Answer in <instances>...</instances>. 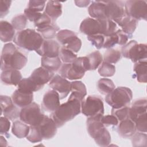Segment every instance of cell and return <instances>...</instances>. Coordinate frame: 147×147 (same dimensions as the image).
<instances>
[{
    "label": "cell",
    "mask_w": 147,
    "mask_h": 147,
    "mask_svg": "<svg viewBox=\"0 0 147 147\" xmlns=\"http://www.w3.org/2000/svg\"><path fill=\"white\" fill-rule=\"evenodd\" d=\"M115 32L117 33L119 37L118 45H122V46L125 45L127 43L128 39L130 38L129 36L127 34H126L122 29L117 30Z\"/></svg>",
    "instance_id": "obj_53"
},
{
    "label": "cell",
    "mask_w": 147,
    "mask_h": 147,
    "mask_svg": "<svg viewBox=\"0 0 147 147\" xmlns=\"http://www.w3.org/2000/svg\"><path fill=\"white\" fill-rule=\"evenodd\" d=\"M133 98L132 91L126 87H118L106 95V102L113 109L129 106Z\"/></svg>",
    "instance_id": "obj_7"
},
{
    "label": "cell",
    "mask_w": 147,
    "mask_h": 147,
    "mask_svg": "<svg viewBox=\"0 0 147 147\" xmlns=\"http://www.w3.org/2000/svg\"><path fill=\"white\" fill-rule=\"evenodd\" d=\"M124 8L126 14L137 21L147 20V2L145 1H126Z\"/></svg>",
    "instance_id": "obj_11"
},
{
    "label": "cell",
    "mask_w": 147,
    "mask_h": 147,
    "mask_svg": "<svg viewBox=\"0 0 147 147\" xmlns=\"http://www.w3.org/2000/svg\"><path fill=\"white\" fill-rule=\"evenodd\" d=\"M26 139L32 143L39 142L43 140L36 126H30V131Z\"/></svg>",
    "instance_id": "obj_45"
},
{
    "label": "cell",
    "mask_w": 147,
    "mask_h": 147,
    "mask_svg": "<svg viewBox=\"0 0 147 147\" xmlns=\"http://www.w3.org/2000/svg\"><path fill=\"white\" fill-rule=\"evenodd\" d=\"M121 55L132 62L146 60L147 46L145 44H138L136 40H131L122 47Z\"/></svg>",
    "instance_id": "obj_8"
},
{
    "label": "cell",
    "mask_w": 147,
    "mask_h": 147,
    "mask_svg": "<svg viewBox=\"0 0 147 147\" xmlns=\"http://www.w3.org/2000/svg\"><path fill=\"white\" fill-rule=\"evenodd\" d=\"M117 127V132L122 138L131 137L136 132V125L129 118L119 121Z\"/></svg>",
    "instance_id": "obj_21"
},
{
    "label": "cell",
    "mask_w": 147,
    "mask_h": 147,
    "mask_svg": "<svg viewBox=\"0 0 147 147\" xmlns=\"http://www.w3.org/2000/svg\"><path fill=\"white\" fill-rule=\"evenodd\" d=\"M103 115L88 117L86 121L87 130L98 145L107 146L111 142V136L101 122Z\"/></svg>",
    "instance_id": "obj_3"
},
{
    "label": "cell",
    "mask_w": 147,
    "mask_h": 147,
    "mask_svg": "<svg viewBox=\"0 0 147 147\" xmlns=\"http://www.w3.org/2000/svg\"><path fill=\"white\" fill-rule=\"evenodd\" d=\"M115 72V67L107 62L103 61L98 69V73L102 77L113 76Z\"/></svg>",
    "instance_id": "obj_39"
},
{
    "label": "cell",
    "mask_w": 147,
    "mask_h": 147,
    "mask_svg": "<svg viewBox=\"0 0 147 147\" xmlns=\"http://www.w3.org/2000/svg\"><path fill=\"white\" fill-rule=\"evenodd\" d=\"M119 37L116 32L108 36H105V42L103 48L109 49L111 48L116 44H118Z\"/></svg>",
    "instance_id": "obj_44"
},
{
    "label": "cell",
    "mask_w": 147,
    "mask_h": 147,
    "mask_svg": "<svg viewBox=\"0 0 147 147\" xmlns=\"http://www.w3.org/2000/svg\"><path fill=\"white\" fill-rule=\"evenodd\" d=\"M79 29L80 32L87 36L102 34V28L99 21L90 17H87L82 21Z\"/></svg>",
    "instance_id": "obj_18"
},
{
    "label": "cell",
    "mask_w": 147,
    "mask_h": 147,
    "mask_svg": "<svg viewBox=\"0 0 147 147\" xmlns=\"http://www.w3.org/2000/svg\"><path fill=\"white\" fill-rule=\"evenodd\" d=\"M46 13L55 23L56 20L62 14V5L61 3L57 1H48L45 9Z\"/></svg>",
    "instance_id": "obj_25"
},
{
    "label": "cell",
    "mask_w": 147,
    "mask_h": 147,
    "mask_svg": "<svg viewBox=\"0 0 147 147\" xmlns=\"http://www.w3.org/2000/svg\"><path fill=\"white\" fill-rule=\"evenodd\" d=\"M45 5V1L31 0L29 1L28 7L37 12H40L44 10Z\"/></svg>",
    "instance_id": "obj_47"
},
{
    "label": "cell",
    "mask_w": 147,
    "mask_h": 147,
    "mask_svg": "<svg viewBox=\"0 0 147 147\" xmlns=\"http://www.w3.org/2000/svg\"><path fill=\"white\" fill-rule=\"evenodd\" d=\"M34 23L35 26L37 27V29H41L54 22H53L51 18L44 12L42 13L40 17Z\"/></svg>",
    "instance_id": "obj_46"
},
{
    "label": "cell",
    "mask_w": 147,
    "mask_h": 147,
    "mask_svg": "<svg viewBox=\"0 0 147 147\" xmlns=\"http://www.w3.org/2000/svg\"><path fill=\"white\" fill-rule=\"evenodd\" d=\"M98 20L101 25L102 34L104 36H108L117 31V24L113 21L108 18Z\"/></svg>",
    "instance_id": "obj_36"
},
{
    "label": "cell",
    "mask_w": 147,
    "mask_h": 147,
    "mask_svg": "<svg viewBox=\"0 0 147 147\" xmlns=\"http://www.w3.org/2000/svg\"><path fill=\"white\" fill-rule=\"evenodd\" d=\"M76 37H77V36L74 32L67 29L60 30L56 34V38L57 41L61 45H62L63 47L67 45Z\"/></svg>",
    "instance_id": "obj_33"
},
{
    "label": "cell",
    "mask_w": 147,
    "mask_h": 147,
    "mask_svg": "<svg viewBox=\"0 0 147 147\" xmlns=\"http://www.w3.org/2000/svg\"><path fill=\"white\" fill-rule=\"evenodd\" d=\"M101 122L105 125V127L109 126L110 125L117 126L118 124V120L113 115H103L101 117Z\"/></svg>",
    "instance_id": "obj_49"
},
{
    "label": "cell",
    "mask_w": 147,
    "mask_h": 147,
    "mask_svg": "<svg viewBox=\"0 0 147 147\" xmlns=\"http://www.w3.org/2000/svg\"><path fill=\"white\" fill-rule=\"evenodd\" d=\"M129 106L123 107L119 109H112L111 114L114 115L118 121H122L123 119L129 118Z\"/></svg>",
    "instance_id": "obj_42"
},
{
    "label": "cell",
    "mask_w": 147,
    "mask_h": 147,
    "mask_svg": "<svg viewBox=\"0 0 147 147\" xmlns=\"http://www.w3.org/2000/svg\"><path fill=\"white\" fill-rule=\"evenodd\" d=\"M41 67L52 72L57 71L62 65V63L59 56L49 57L43 56L41 59Z\"/></svg>",
    "instance_id": "obj_27"
},
{
    "label": "cell",
    "mask_w": 147,
    "mask_h": 147,
    "mask_svg": "<svg viewBox=\"0 0 147 147\" xmlns=\"http://www.w3.org/2000/svg\"><path fill=\"white\" fill-rule=\"evenodd\" d=\"M97 89L103 94L107 95L111 92L115 87L113 82L108 78H101L97 82Z\"/></svg>",
    "instance_id": "obj_35"
},
{
    "label": "cell",
    "mask_w": 147,
    "mask_h": 147,
    "mask_svg": "<svg viewBox=\"0 0 147 147\" xmlns=\"http://www.w3.org/2000/svg\"><path fill=\"white\" fill-rule=\"evenodd\" d=\"M89 15L96 20L107 18L105 15V1H92L88 8Z\"/></svg>",
    "instance_id": "obj_23"
},
{
    "label": "cell",
    "mask_w": 147,
    "mask_h": 147,
    "mask_svg": "<svg viewBox=\"0 0 147 147\" xmlns=\"http://www.w3.org/2000/svg\"><path fill=\"white\" fill-rule=\"evenodd\" d=\"M13 103L19 107H25L32 103L33 94L24 92L17 89L11 95Z\"/></svg>",
    "instance_id": "obj_22"
},
{
    "label": "cell",
    "mask_w": 147,
    "mask_h": 147,
    "mask_svg": "<svg viewBox=\"0 0 147 147\" xmlns=\"http://www.w3.org/2000/svg\"><path fill=\"white\" fill-rule=\"evenodd\" d=\"M132 145L134 146H146L147 142V136L145 133L142 132L135 133L131 137Z\"/></svg>",
    "instance_id": "obj_41"
},
{
    "label": "cell",
    "mask_w": 147,
    "mask_h": 147,
    "mask_svg": "<svg viewBox=\"0 0 147 147\" xmlns=\"http://www.w3.org/2000/svg\"><path fill=\"white\" fill-rule=\"evenodd\" d=\"M11 1L0 0V17L3 18L9 12Z\"/></svg>",
    "instance_id": "obj_52"
},
{
    "label": "cell",
    "mask_w": 147,
    "mask_h": 147,
    "mask_svg": "<svg viewBox=\"0 0 147 147\" xmlns=\"http://www.w3.org/2000/svg\"><path fill=\"white\" fill-rule=\"evenodd\" d=\"M1 65L2 71L8 69H21L26 64L28 58L20 52L11 42L4 45L1 56Z\"/></svg>",
    "instance_id": "obj_2"
},
{
    "label": "cell",
    "mask_w": 147,
    "mask_h": 147,
    "mask_svg": "<svg viewBox=\"0 0 147 147\" xmlns=\"http://www.w3.org/2000/svg\"><path fill=\"white\" fill-rule=\"evenodd\" d=\"M27 20L28 19L24 14H18L14 17L11 20V25L15 30L21 31L25 29L26 28Z\"/></svg>",
    "instance_id": "obj_40"
},
{
    "label": "cell",
    "mask_w": 147,
    "mask_h": 147,
    "mask_svg": "<svg viewBox=\"0 0 147 147\" xmlns=\"http://www.w3.org/2000/svg\"><path fill=\"white\" fill-rule=\"evenodd\" d=\"M81 47L82 41L77 36L72 41H71L69 43H68L67 45L63 47L68 49H69L74 53H77L80 51Z\"/></svg>",
    "instance_id": "obj_48"
},
{
    "label": "cell",
    "mask_w": 147,
    "mask_h": 147,
    "mask_svg": "<svg viewBox=\"0 0 147 147\" xmlns=\"http://www.w3.org/2000/svg\"><path fill=\"white\" fill-rule=\"evenodd\" d=\"M59 44L53 40H44L41 47L36 52L41 56L54 57L59 56Z\"/></svg>",
    "instance_id": "obj_17"
},
{
    "label": "cell",
    "mask_w": 147,
    "mask_h": 147,
    "mask_svg": "<svg viewBox=\"0 0 147 147\" xmlns=\"http://www.w3.org/2000/svg\"><path fill=\"white\" fill-rule=\"evenodd\" d=\"M53 76V72L40 67L36 68L29 77L37 84L44 87V84L49 82Z\"/></svg>",
    "instance_id": "obj_19"
},
{
    "label": "cell",
    "mask_w": 147,
    "mask_h": 147,
    "mask_svg": "<svg viewBox=\"0 0 147 147\" xmlns=\"http://www.w3.org/2000/svg\"><path fill=\"white\" fill-rule=\"evenodd\" d=\"M87 39L96 48L99 49L103 48L105 42V36L103 34H96L87 36Z\"/></svg>",
    "instance_id": "obj_43"
},
{
    "label": "cell",
    "mask_w": 147,
    "mask_h": 147,
    "mask_svg": "<svg viewBox=\"0 0 147 147\" xmlns=\"http://www.w3.org/2000/svg\"><path fill=\"white\" fill-rule=\"evenodd\" d=\"M105 15L107 18L115 23L126 15L124 3L121 1H105Z\"/></svg>",
    "instance_id": "obj_12"
},
{
    "label": "cell",
    "mask_w": 147,
    "mask_h": 147,
    "mask_svg": "<svg viewBox=\"0 0 147 147\" xmlns=\"http://www.w3.org/2000/svg\"><path fill=\"white\" fill-rule=\"evenodd\" d=\"M59 56L64 63H72L78 57L74 52L63 47L60 48Z\"/></svg>",
    "instance_id": "obj_38"
},
{
    "label": "cell",
    "mask_w": 147,
    "mask_h": 147,
    "mask_svg": "<svg viewBox=\"0 0 147 147\" xmlns=\"http://www.w3.org/2000/svg\"><path fill=\"white\" fill-rule=\"evenodd\" d=\"M42 13L40 12H37L28 7H26L24 10V15L26 18L31 22H36L41 16Z\"/></svg>",
    "instance_id": "obj_50"
},
{
    "label": "cell",
    "mask_w": 147,
    "mask_h": 147,
    "mask_svg": "<svg viewBox=\"0 0 147 147\" xmlns=\"http://www.w3.org/2000/svg\"><path fill=\"white\" fill-rule=\"evenodd\" d=\"M36 126L43 140L52 138L57 132V126L55 122L51 117L45 115L41 122Z\"/></svg>",
    "instance_id": "obj_15"
},
{
    "label": "cell",
    "mask_w": 147,
    "mask_h": 147,
    "mask_svg": "<svg viewBox=\"0 0 147 147\" xmlns=\"http://www.w3.org/2000/svg\"><path fill=\"white\" fill-rule=\"evenodd\" d=\"M43 87H44L37 84L30 77L22 79L18 84V89L19 90L28 93H33V92L37 91Z\"/></svg>",
    "instance_id": "obj_30"
},
{
    "label": "cell",
    "mask_w": 147,
    "mask_h": 147,
    "mask_svg": "<svg viewBox=\"0 0 147 147\" xmlns=\"http://www.w3.org/2000/svg\"><path fill=\"white\" fill-rule=\"evenodd\" d=\"M44 40L40 33L32 29L18 31L13 39L14 43L17 46L29 51H37Z\"/></svg>",
    "instance_id": "obj_4"
},
{
    "label": "cell",
    "mask_w": 147,
    "mask_h": 147,
    "mask_svg": "<svg viewBox=\"0 0 147 147\" xmlns=\"http://www.w3.org/2000/svg\"><path fill=\"white\" fill-rule=\"evenodd\" d=\"M71 91L73 96L82 102L87 94V90L84 84L81 81L71 82Z\"/></svg>",
    "instance_id": "obj_31"
},
{
    "label": "cell",
    "mask_w": 147,
    "mask_h": 147,
    "mask_svg": "<svg viewBox=\"0 0 147 147\" xmlns=\"http://www.w3.org/2000/svg\"><path fill=\"white\" fill-rule=\"evenodd\" d=\"M81 111L86 117L103 115L104 105L102 99L96 95H88L81 102Z\"/></svg>",
    "instance_id": "obj_9"
},
{
    "label": "cell",
    "mask_w": 147,
    "mask_h": 147,
    "mask_svg": "<svg viewBox=\"0 0 147 147\" xmlns=\"http://www.w3.org/2000/svg\"><path fill=\"white\" fill-rule=\"evenodd\" d=\"M121 53L119 51L113 48L107 49L103 55L104 61L110 64H115L121 59Z\"/></svg>",
    "instance_id": "obj_37"
},
{
    "label": "cell",
    "mask_w": 147,
    "mask_h": 147,
    "mask_svg": "<svg viewBox=\"0 0 147 147\" xmlns=\"http://www.w3.org/2000/svg\"><path fill=\"white\" fill-rule=\"evenodd\" d=\"M15 29L11 24L6 21L0 22V37L3 42L11 41L15 36Z\"/></svg>",
    "instance_id": "obj_26"
},
{
    "label": "cell",
    "mask_w": 147,
    "mask_h": 147,
    "mask_svg": "<svg viewBox=\"0 0 147 147\" xmlns=\"http://www.w3.org/2000/svg\"><path fill=\"white\" fill-rule=\"evenodd\" d=\"M49 86L57 91L62 99L67 96L71 91V82L59 75H55L49 81Z\"/></svg>",
    "instance_id": "obj_14"
},
{
    "label": "cell",
    "mask_w": 147,
    "mask_h": 147,
    "mask_svg": "<svg viewBox=\"0 0 147 147\" xmlns=\"http://www.w3.org/2000/svg\"><path fill=\"white\" fill-rule=\"evenodd\" d=\"M45 115L41 112L40 106L32 102L30 105L21 109L20 119L29 126H37L42 121Z\"/></svg>",
    "instance_id": "obj_10"
},
{
    "label": "cell",
    "mask_w": 147,
    "mask_h": 147,
    "mask_svg": "<svg viewBox=\"0 0 147 147\" xmlns=\"http://www.w3.org/2000/svg\"><path fill=\"white\" fill-rule=\"evenodd\" d=\"M58 30H59V28L55 23H52L41 29H37V31L38 32L43 38L45 40H52L56 37V32Z\"/></svg>",
    "instance_id": "obj_34"
},
{
    "label": "cell",
    "mask_w": 147,
    "mask_h": 147,
    "mask_svg": "<svg viewBox=\"0 0 147 147\" xmlns=\"http://www.w3.org/2000/svg\"><path fill=\"white\" fill-rule=\"evenodd\" d=\"M10 127V122L8 118L5 117H1L0 118V133L2 134H7Z\"/></svg>",
    "instance_id": "obj_51"
},
{
    "label": "cell",
    "mask_w": 147,
    "mask_h": 147,
    "mask_svg": "<svg viewBox=\"0 0 147 147\" xmlns=\"http://www.w3.org/2000/svg\"><path fill=\"white\" fill-rule=\"evenodd\" d=\"M22 80V75L19 70L8 69L2 71L1 80L3 84L6 86H17Z\"/></svg>",
    "instance_id": "obj_20"
},
{
    "label": "cell",
    "mask_w": 147,
    "mask_h": 147,
    "mask_svg": "<svg viewBox=\"0 0 147 147\" xmlns=\"http://www.w3.org/2000/svg\"><path fill=\"white\" fill-rule=\"evenodd\" d=\"M12 133L18 138L26 137L30 131V126L22 121H15L13 123L11 127Z\"/></svg>",
    "instance_id": "obj_28"
},
{
    "label": "cell",
    "mask_w": 147,
    "mask_h": 147,
    "mask_svg": "<svg viewBox=\"0 0 147 147\" xmlns=\"http://www.w3.org/2000/svg\"><path fill=\"white\" fill-rule=\"evenodd\" d=\"M147 100L146 98L136 100L129 110V118L134 122L138 131L146 133L147 130Z\"/></svg>",
    "instance_id": "obj_6"
},
{
    "label": "cell",
    "mask_w": 147,
    "mask_h": 147,
    "mask_svg": "<svg viewBox=\"0 0 147 147\" xmlns=\"http://www.w3.org/2000/svg\"><path fill=\"white\" fill-rule=\"evenodd\" d=\"M59 94L52 90L47 91L42 98L41 108L43 110L52 113L55 111L60 105Z\"/></svg>",
    "instance_id": "obj_16"
},
{
    "label": "cell",
    "mask_w": 147,
    "mask_h": 147,
    "mask_svg": "<svg viewBox=\"0 0 147 147\" xmlns=\"http://www.w3.org/2000/svg\"><path fill=\"white\" fill-rule=\"evenodd\" d=\"M137 22L138 21L136 20L126 14L121 19L117 21L116 24L121 27L122 30L129 36V38H131L132 34L137 28Z\"/></svg>",
    "instance_id": "obj_24"
},
{
    "label": "cell",
    "mask_w": 147,
    "mask_h": 147,
    "mask_svg": "<svg viewBox=\"0 0 147 147\" xmlns=\"http://www.w3.org/2000/svg\"><path fill=\"white\" fill-rule=\"evenodd\" d=\"M81 102L71 94L66 102L60 105L55 111L51 113V117L55 122L57 127H61L80 113Z\"/></svg>",
    "instance_id": "obj_1"
},
{
    "label": "cell",
    "mask_w": 147,
    "mask_h": 147,
    "mask_svg": "<svg viewBox=\"0 0 147 147\" xmlns=\"http://www.w3.org/2000/svg\"><path fill=\"white\" fill-rule=\"evenodd\" d=\"M86 57L88 65V71L95 70L103 61L102 55L98 51H95L90 53L86 56Z\"/></svg>",
    "instance_id": "obj_32"
},
{
    "label": "cell",
    "mask_w": 147,
    "mask_h": 147,
    "mask_svg": "<svg viewBox=\"0 0 147 147\" xmlns=\"http://www.w3.org/2000/svg\"><path fill=\"white\" fill-rule=\"evenodd\" d=\"M88 71V65L86 56L77 57L72 63H64L59 69L60 75L69 80L82 79L86 71Z\"/></svg>",
    "instance_id": "obj_5"
},
{
    "label": "cell",
    "mask_w": 147,
    "mask_h": 147,
    "mask_svg": "<svg viewBox=\"0 0 147 147\" xmlns=\"http://www.w3.org/2000/svg\"><path fill=\"white\" fill-rule=\"evenodd\" d=\"M0 103L1 113L4 117L11 121H14L20 118V111L19 107L13 102L12 99L7 95H1Z\"/></svg>",
    "instance_id": "obj_13"
},
{
    "label": "cell",
    "mask_w": 147,
    "mask_h": 147,
    "mask_svg": "<svg viewBox=\"0 0 147 147\" xmlns=\"http://www.w3.org/2000/svg\"><path fill=\"white\" fill-rule=\"evenodd\" d=\"M147 61L146 60L135 63L133 70L136 73L137 80L140 83H146L147 81Z\"/></svg>",
    "instance_id": "obj_29"
},
{
    "label": "cell",
    "mask_w": 147,
    "mask_h": 147,
    "mask_svg": "<svg viewBox=\"0 0 147 147\" xmlns=\"http://www.w3.org/2000/svg\"><path fill=\"white\" fill-rule=\"evenodd\" d=\"M90 2H91L90 1H75L76 5L81 7H87Z\"/></svg>",
    "instance_id": "obj_54"
}]
</instances>
